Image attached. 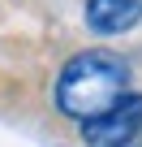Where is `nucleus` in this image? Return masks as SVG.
I'll return each instance as SVG.
<instances>
[{
  "mask_svg": "<svg viewBox=\"0 0 142 147\" xmlns=\"http://www.w3.org/2000/svg\"><path fill=\"white\" fill-rule=\"evenodd\" d=\"M129 91V61L108 48H86L69 56L60 78H56V108L73 121H86L103 113L112 100Z\"/></svg>",
  "mask_w": 142,
  "mask_h": 147,
  "instance_id": "f257e3e1",
  "label": "nucleus"
},
{
  "mask_svg": "<svg viewBox=\"0 0 142 147\" xmlns=\"http://www.w3.org/2000/svg\"><path fill=\"white\" fill-rule=\"evenodd\" d=\"M78 125H82V138L91 147H133V138L142 130V95L138 91H125L103 113H95V117H86Z\"/></svg>",
  "mask_w": 142,
  "mask_h": 147,
  "instance_id": "f03ea898",
  "label": "nucleus"
},
{
  "mask_svg": "<svg viewBox=\"0 0 142 147\" xmlns=\"http://www.w3.org/2000/svg\"><path fill=\"white\" fill-rule=\"evenodd\" d=\"M82 18L95 35H125L142 22V0H86Z\"/></svg>",
  "mask_w": 142,
  "mask_h": 147,
  "instance_id": "7ed1b4c3",
  "label": "nucleus"
}]
</instances>
